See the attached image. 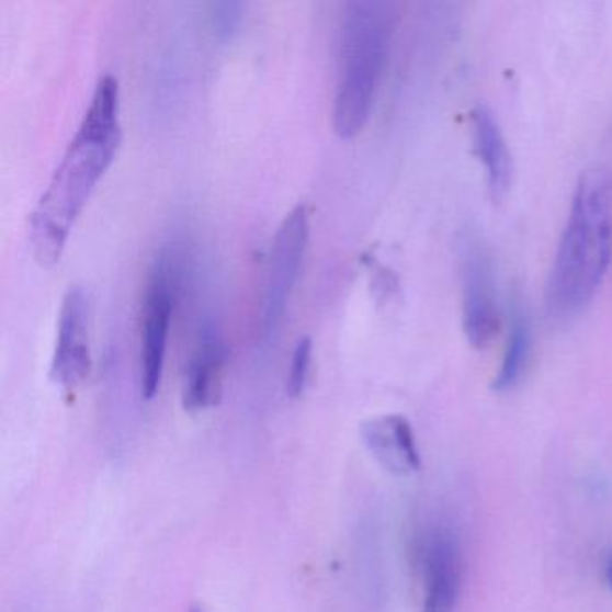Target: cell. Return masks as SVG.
Here are the masks:
<instances>
[{
	"instance_id": "1",
	"label": "cell",
	"mask_w": 612,
	"mask_h": 612,
	"mask_svg": "<svg viewBox=\"0 0 612 612\" xmlns=\"http://www.w3.org/2000/svg\"><path fill=\"white\" fill-rule=\"evenodd\" d=\"M123 143L121 92L114 76L99 79L78 132L31 216L30 241L42 267H55L84 205Z\"/></svg>"
},
{
	"instance_id": "2",
	"label": "cell",
	"mask_w": 612,
	"mask_h": 612,
	"mask_svg": "<svg viewBox=\"0 0 612 612\" xmlns=\"http://www.w3.org/2000/svg\"><path fill=\"white\" fill-rule=\"evenodd\" d=\"M612 173L592 166L578 178L568 222L546 282L553 318H571L591 304L611 259Z\"/></svg>"
},
{
	"instance_id": "3",
	"label": "cell",
	"mask_w": 612,
	"mask_h": 612,
	"mask_svg": "<svg viewBox=\"0 0 612 612\" xmlns=\"http://www.w3.org/2000/svg\"><path fill=\"white\" fill-rule=\"evenodd\" d=\"M397 20L399 5L388 0L343 5L332 106V128L341 138H354L371 118Z\"/></svg>"
},
{
	"instance_id": "4",
	"label": "cell",
	"mask_w": 612,
	"mask_h": 612,
	"mask_svg": "<svg viewBox=\"0 0 612 612\" xmlns=\"http://www.w3.org/2000/svg\"><path fill=\"white\" fill-rule=\"evenodd\" d=\"M174 268L168 253H160L149 273L140 332V392L154 399L162 383L169 327L174 306Z\"/></svg>"
},
{
	"instance_id": "5",
	"label": "cell",
	"mask_w": 612,
	"mask_h": 612,
	"mask_svg": "<svg viewBox=\"0 0 612 612\" xmlns=\"http://www.w3.org/2000/svg\"><path fill=\"white\" fill-rule=\"evenodd\" d=\"M309 241V216L304 205H296L282 219L273 239L268 267L267 295L262 311V332L272 338L281 326L292 298Z\"/></svg>"
},
{
	"instance_id": "6",
	"label": "cell",
	"mask_w": 612,
	"mask_h": 612,
	"mask_svg": "<svg viewBox=\"0 0 612 612\" xmlns=\"http://www.w3.org/2000/svg\"><path fill=\"white\" fill-rule=\"evenodd\" d=\"M460 267L464 284L465 338L479 351L490 345L501 327L492 262L484 242L465 236L460 242Z\"/></svg>"
},
{
	"instance_id": "7",
	"label": "cell",
	"mask_w": 612,
	"mask_h": 612,
	"mask_svg": "<svg viewBox=\"0 0 612 612\" xmlns=\"http://www.w3.org/2000/svg\"><path fill=\"white\" fill-rule=\"evenodd\" d=\"M90 369L89 301L81 287L70 286L59 309L50 375L64 388L72 390L89 377Z\"/></svg>"
},
{
	"instance_id": "8",
	"label": "cell",
	"mask_w": 612,
	"mask_h": 612,
	"mask_svg": "<svg viewBox=\"0 0 612 612\" xmlns=\"http://www.w3.org/2000/svg\"><path fill=\"white\" fill-rule=\"evenodd\" d=\"M424 612H454L462 591V552L447 530L431 533L424 546Z\"/></svg>"
},
{
	"instance_id": "9",
	"label": "cell",
	"mask_w": 612,
	"mask_h": 612,
	"mask_svg": "<svg viewBox=\"0 0 612 612\" xmlns=\"http://www.w3.org/2000/svg\"><path fill=\"white\" fill-rule=\"evenodd\" d=\"M227 345L213 324H205L197 336L196 349L189 361L183 383V406L189 411L207 410L222 395Z\"/></svg>"
},
{
	"instance_id": "10",
	"label": "cell",
	"mask_w": 612,
	"mask_h": 612,
	"mask_svg": "<svg viewBox=\"0 0 612 612\" xmlns=\"http://www.w3.org/2000/svg\"><path fill=\"white\" fill-rule=\"evenodd\" d=\"M366 447L385 469L406 476L420 469L413 428L403 415H383L361 428Z\"/></svg>"
},
{
	"instance_id": "11",
	"label": "cell",
	"mask_w": 612,
	"mask_h": 612,
	"mask_svg": "<svg viewBox=\"0 0 612 612\" xmlns=\"http://www.w3.org/2000/svg\"><path fill=\"white\" fill-rule=\"evenodd\" d=\"M474 151L484 163L487 185L494 202H501L512 185V155L498 118L487 104L478 103L471 112Z\"/></svg>"
},
{
	"instance_id": "12",
	"label": "cell",
	"mask_w": 612,
	"mask_h": 612,
	"mask_svg": "<svg viewBox=\"0 0 612 612\" xmlns=\"http://www.w3.org/2000/svg\"><path fill=\"white\" fill-rule=\"evenodd\" d=\"M532 343V324H530L529 313L524 311L521 302L515 301L510 311L509 338L505 347L503 361L494 379L492 390H512L513 386L518 385L529 365Z\"/></svg>"
},
{
	"instance_id": "13",
	"label": "cell",
	"mask_w": 612,
	"mask_h": 612,
	"mask_svg": "<svg viewBox=\"0 0 612 612\" xmlns=\"http://www.w3.org/2000/svg\"><path fill=\"white\" fill-rule=\"evenodd\" d=\"M313 341L311 338H301L292 355V366L287 375L286 390L290 397L296 399L306 390L309 372H311Z\"/></svg>"
},
{
	"instance_id": "14",
	"label": "cell",
	"mask_w": 612,
	"mask_h": 612,
	"mask_svg": "<svg viewBox=\"0 0 612 612\" xmlns=\"http://www.w3.org/2000/svg\"><path fill=\"white\" fill-rule=\"evenodd\" d=\"M241 2H216L211 5V22L219 38H230L241 24Z\"/></svg>"
},
{
	"instance_id": "15",
	"label": "cell",
	"mask_w": 612,
	"mask_h": 612,
	"mask_svg": "<svg viewBox=\"0 0 612 612\" xmlns=\"http://www.w3.org/2000/svg\"><path fill=\"white\" fill-rule=\"evenodd\" d=\"M603 578H605L608 588L612 591V549L605 555V560H603Z\"/></svg>"
},
{
	"instance_id": "16",
	"label": "cell",
	"mask_w": 612,
	"mask_h": 612,
	"mask_svg": "<svg viewBox=\"0 0 612 612\" xmlns=\"http://www.w3.org/2000/svg\"><path fill=\"white\" fill-rule=\"evenodd\" d=\"M191 612H205V611H203V609L200 608V605H197V608H194L193 611Z\"/></svg>"
}]
</instances>
